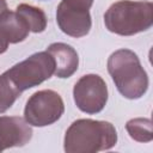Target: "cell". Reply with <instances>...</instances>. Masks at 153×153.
I'll return each mask as SVG.
<instances>
[{"label": "cell", "mask_w": 153, "mask_h": 153, "mask_svg": "<svg viewBox=\"0 0 153 153\" xmlns=\"http://www.w3.org/2000/svg\"><path fill=\"white\" fill-rule=\"evenodd\" d=\"M116 142L117 131L112 123L80 118L66 130L63 149L66 153H96L112 148Z\"/></svg>", "instance_id": "cell-1"}, {"label": "cell", "mask_w": 153, "mask_h": 153, "mask_svg": "<svg viewBox=\"0 0 153 153\" xmlns=\"http://www.w3.org/2000/svg\"><path fill=\"white\" fill-rule=\"evenodd\" d=\"M108 72L117 91L127 99H139L148 90V75L133 50L114 51L108 59Z\"/></svg>", "instance_id": "cell-2"}, {"label": "cell", "mask_w": 153, "mask_h": 153, "mask_svg": "<svg viewBox=\"0 0 153 153\" xmlns=\"http://www.w3.org/2000/svg\"><path fill=\"white\" fill-rule=\"evenodd\" d=\"M104 24L110 32L120 36H133L147 31L153 25V4L120 0L104 13Z\"/></svg>", "instance_id": "cell-3"}, {"label": "cell", "mask_w": 153, "mask_h": 153, "mask_svg": "<svg viewBox=\"0 0 153 153\" xmlns=\"http://www.w3.org/2000/svg\"><path fill=\"white\" fill-rule=\"evenodd\" d=\"M54 72V57L45 50L30 55L24 61L7 69L6 74L23 92L48 80L49 78H51Z\"/></svg>", "instance_id": "cell-4"}, {"label": "cell", "mask_w": 153, "mask_h": 153, "mask_svg": "<svg viewBox=\"0 0 153 153\" xmlns=\"http://www.w3.org/2000/svg\"><path fill=\"white\" fill-rule=\"evenodd\" d=\"M63 112L65 104L61 96L53 90H42L27 99L24 118L30 126L47 127L57 122Z\"/></svg>", "instance_id": "cell-5"}, {"label": "cell", "mask_w": 153, "mask_h": 153, "mask_svg": "<svg viewBox=\"0 0 153 153\" xmlns=\"http://www.w3.org/2000/svg\"><path fill=\"white\" fill-rule=\"evenodd\" d=\"M73 98L76 108L88 115L100 112L108 102V86L98 74L82 75L74 85Z\"/></svg>", "instance_id": "cell-6"}, {"label": "cell", "mask_w": 153, "mask_h": 153, "mask_svg": "<svg viewBox=\"0 0 153 153\" xmlns=\"http://www.w3.org/2000/svg\"><path fill=\"white\" fill-rule=\"evenodd\" d=\"M56 22L63 33L74 38L86 36L92 26L90 10L69 7L63 2L57 5Z\"/></svg>", "instance_id": "cell-7"}, {"label": "cell", "mask_w": 153, "mask_h": 153, "mask_svg": "<svg viewBox=\"0 0 153 153\" xmlns=\"http://www.w3.org/2000/svg\"><path fill=\"white\" fill-rule=\"evenodd\" d=\"M32 137V128L19 116H0V152L22 147Z\"/></svg>", "instance_id": "cell-8"}, {"label": "cell", "mask_w": 153, "mask_h": 153, "mask_svg": "<svg viewBox=\"0 0 153 153\" xmlns=\"http://www.w3.org/2000/svg\"><path fill=\"white\" fill-rule=\"evenodd\" d=\"M47 51L54 57L55 61V72L54 74L57 78L66 79L72 76L79 66V56L73 47L66 43H51Z\"/></svg>", "instance_id": "cell-9"}, {"label": "cell", "mask_w": 153, "mask_h": 153, "mask_svg": "<svg viewBox=\"0 0 153 153\" xmlns=\"http://www.w3.org/2000/svg\"><path fill=\"white\" fill-rule=\"evenodd\" d=\"M0 32L8 43H20L29 36L30 29L26 22L14 11H6L0 17Z\"/></svg>", "instance_id": "cell-10"}, {"label": "cell", "mask_w": 153, "mask_h": 153, "mask_svg": "<svg viewBox=\"0 0 153 153\" xmlns=\"http://www.w3.org/2000/svg\"><path fill=\"white\" fill-rule=\"evenodd\" d=\"M16 12L26 22L31 32L39 33L45 30L47 17L39 7H35L27 4H20L17 6Z\"/></svg>", "instance_id": "cell-11"}, {"label": "cell", "mask_w": 153, "mask_h": 153, "mask_svg": "<svg viewBox=\"0 0 153 153\" xmlns=\"http://www.w3.org/2000/svg\"><path fill=\"white\" fill-rule=\"evenodd\" d=\"M126 129L129 136L137 142H151L153 139L152 121L149 118H131L126 123Z\"/></svg>", "instance_id": "cell-12"}, {"label": "cell", "mask_w": 153, "mask_h": 153, "mask_svg": "<svg viewBox=\"0 0 153 153\" xmlns=\"http://www.w3.org/2000/svg\"><path fill=\"white\" fill-rule=\"evenodd\" d=\"M22 94V91L5 73L0 75V114L7 111Z\"/></svg>", "instance_id": "cell-13"}, {"label": "cell", "mask_w": 153, "mask_h": 153, "mask_svg": "<svg viewBox=\"0 0 153 153\" xmlns=\"http://www.w3.org/2000/svg\"><path fill=\"white\" fill-rule=\"evenodd\" d=\"M61 2H63L65 5L69 6V7H74V8H81V10H90L93 0H62Z\"/></svg>", "instance_id": "cell-14"}, {"label": "cell", "mask_w": 153, "mask_h": 153, "mask_svg": "<svg viewBox=\"0 0 153 153\" xmlns=\"http://www.w3.org/2000/svg\"><path fill=\"white\" fill-rule=\"evenodd\" d=\"M8 41L4 37V35L0 32V54H4L8 49Z\"/></svg>", "instance_id": "cell-15"}, {"label": "cell", "mask_w": 153, "mask_h": 153, "mask_svg": "<svg viewBox=\"0 0 153 153\" xmlns=\"http://www.w3.org/2000/svg\"><path fill=\"white\" fill-rule=\"evenodd\" d=\"M6 11H8L6 0H0V17H1Z\"/></svg>", "instance_id": "cell-16"}]
</instances>
